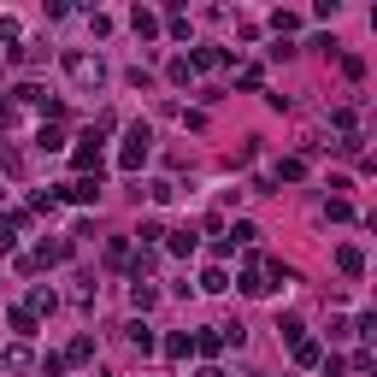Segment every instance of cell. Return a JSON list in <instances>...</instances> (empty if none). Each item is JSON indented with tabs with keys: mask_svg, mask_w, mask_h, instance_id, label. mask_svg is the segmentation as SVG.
<instances>
[{
	"mask_svg": "<svg viewBox=\"0 0 377 377\" xmlns=\"http://www.w3.org/2000/svg\"><path fill=\"white\" fill-rule=\"evenodd\" d=\"M147 154H154V130H147V124H130V136H124V154H118V166H124V171H136Z\"/></svg>",
	"mask_w": 377,
	"mask_h": 377,
	"instance_id": "cell-1",
	"label": "cell"
},
{
	"mask_svg": "<svg viewBox=\"0 0 377 377\" xmlns=\"http://www.w3.org/2000/svg\"><path fill=\"white\" fill-rule=\"evenodd\" d=\"M65 71H71V83H83V89H94V83H101V59H94V54H65Z\"/></svg>",
	"mask_w": 377,
	"mask_h": 377,
	"instance_id": "cell-2",
	"label": "cell"
},
{
	"mask_svg": "<svg viewBox=\"0 0 377 377\" xmlns=\"http://www.w3.org/2000/svg\"><path fill=\"white\" fill-rule=\"evenodd\" d=\"M94 194H101V177H77V183H65V201H71V206H89Z\"/></svg>",
	"mask_w": 377,
	"mask_h": 377,
	"instance_id": "cell-3",
	"label": "cell"
},
{
	"mask_svg": "<svg viewBox=\"0 0 377 377\" xmlns=\"http://www.w3.org/2000/svg\"><path fill=\"white\" fill-rule=\"evenodd\" d=\"M224 59H230L224 47H194V54H189V71H218Z\"/></svg>",
	"mask_w": 377,
	"mask_h": 377,
	"instance_id": "cell-4",
	"label": "cell"
},
{
	"mask_svg": "<svg viewBox=\"0 0 377 377\" xmlns=\"http://www.w3.org/2000/svg\"><path fill=\"white\" fill-rule=\"evenodd\" d=\"M336 266H342V277H359L366 271V254L359 248H336Z\"/></svg>",
	"mask_w": 377,
	"mask_h": 377,
	"instance_id": "cell-5",
	"label": "cell"
},
{
	"mask_svg": "<svg viewBox=\"0 0 377 377\" xmlns=\"http://www.w3.org/2000/svg\"><path fill=\"white\" fill-rule=\"evenodd\" d=\"M18 224H24V212H6V218H0V254H12V242H18Z\"/></svg>",
	"mask_w": 377,
	"mask_h": 377,
	"instance_id": "cell-6",
	"label": "cell"
},
{
	"mask_svg": "<svg viewBox=\"0 0 377 377\" xmlns=\"http://www.w3.org/2000/svg\"><path fill=\"white\" fill-rule=\"evenodd\" d=\"M47 59V47L42 42H24V47H12V65H42Z\"/></svg>",
	"mask_w": 377,
	"mask_h": 377,
	"instance_id": "cell-7",
	"label": "cell"
},
{
	"mask_svg": "<svg viewBox=\"0 0 377 377\" xmlns=\"http://www.w3.org/2000/svg\"><path fill=\"white\" fill-rule=\"evenodd\" d=\"M0 366H6V371H30L36 359H30V348H6V354H0Z\"/></svg>",
	"mask_w": 377,
	"mask_h": 377,
	"instance_id": "cell-8",
	"label": "cell"
},
{
	"mask_svg": "<svg viewBox=\"0 0 377 377\" xmlns=\"http://www.w3.org/2000/svg\"><path fill=\"white\" fill-rule=\"evenodd\" d=\"M42 147H47V154H59V147H65V130L59 124H42V136H36Z\"/></svg>",
	"mask_w": 377,
	"mask_h": 377,
	"instance_id": "cell-9",
	"label": "cell"
},
{
	"mask_svg": "<svg viewBox=\"0 0 377 377\" xmlns=\"http://www.w3.org/2000/svg\"><path fill=\"white\" fill-rule=\"evenodd\" d=\"M171 254H194V224H183V230H171Z\"/></svg>",
	"mask_w": 377,
	"mask_h": 377,
	"instance_id": "cell-10",
	"label": "cell"
},
{
	"mask_svg": "<svg viewBox=\"0 0 377 377\" xmlns=\"http://www.w3.org/2000/svg\"><path fill=\"white\" fill-rule=\"evenodd\" d=\"M189 348H194V336H189V330H177V336H166V354H171V359H183Z\"/></svg>",
	"mask_w": 377,
	"mask_h": 377,
	"instance_id": "cell-11",
	"label": "cell"
},
{
	"mask_svg": "<svg viewBox=\"0 0 377 377\" xmlns=\"http://www.w3.org/2000/svg\"><path fill=\"white\" fill-rule=\"evenodd\" d=\"M12 330H18V336H36V313H24V307H12Z\"/></svg>",
	"mask_w": 377,
	"mask_h": 377,
	"instance_id": "cell-12",
	"label": "cell"
},
{
	"mask_svg": "<svg viewBox=\"0 0 377 377\" xmlns=\"http://www.w3.org/2000/svg\"><path fill=\"white\" fill-rule=\"evenodd\" d=\"M319 354H324V348H319V342H307V336H301V342H295V359H301V366H319Z\"/></svg>",
	"mask_w": 377,
	"mask_h": 377,
	"instance_id": "cell-13",
	"label": "cell"
},
{
	"mask_svg": "<svg viewBox=\"0 0 377 377\" xmlns=\"http://www.w3.org/2000/svg\"><path fill=\"white\" fill-rule=\"evenodd\" d=\"M89 354H94V336H77L71 354H65V366H77V359H89Z\"/></svg>",
	"mask_w": 377,
	"mask_h": 377,
	"instance_id": "cell-14",
	"label": "cell"
},
{
	"mask_svg": "<svg viewBox=\"0 0 377 377\" xmlns=\"http://www.w3.org/2000/svg\"><path fill=\"white\" fill-rule=\"evenodd\" d=\"M24 313H54V295H47V289H30V307H24Z\"/></svg>",
	"mask_w": 377,
	"mask_h": 377,
	"instance_id": "cell-15",
	"label": "cell"
},
{
	"mask_svg": "<svg viewBox=\"0 0 377 377\" xmlns=\"http://www.w3.org/2000/svg\"><path fill=\"white\" fill-rule=\"evenodd\" d=\"M106 266H130V242H106Z\"/></svg>",
	"mask_w": 377,
	"mask_h": 377,
	"instance_id": "cell-16",
	"label": "cell"
},
{
	"mask_svg": "<svg viewBox=\"0 0 377 377\" xmlns=\"http://www.w3.org/2000/svg\"><path fill=\"white\" fill-rule=\"evenodd\" d=\"M201 289H206V295H218V289H230V277H224V271H218V266H212V271H206V277H201Z\"/></svg>",
	"mask_w": 377,
	"mask_h": 377,
	"instance_id": "cell-17",
	"label": "cell"
},
{
	"mask_svg": "<svg viewBox=\"0 0 377 377\" xmlns=\"http://www.w3.org/2000/svg\"><path fill=\"white\" fill-rule=\"evenodd\" d=\"M277 330H283L289 342H301V330H307V324H301V319H295V313H283V319H277Z\"/></svg>",
	"mask_w": 377,
	"mask_h": 377,
	"instance_id": "cell-18",
	"label": "cell"
},
{
	"mask_svg": "<svg viewBox=\"0 0 377 377\" xmlns=\"http://www.w3.org/2000/svg\"><path fill=\"white\" fill-rule=\"evenodd\" d=\"M130 348H142V354L154 348V336H147V324H130Z\"/></svg>",
	"mask_w": 377,
	"mask_h": 377,
	"instance_id": "cell-19",
	"label": "cell"
},
{
	"mask_svg": "<svg viewBox=\"0 0 377 377\" xmlns=\"http://www.w3.org/2000/svg\"><path fill=\"white\" fill-rule=\"evenodd\" d=\"M147 194H154V201H159V206H166V201H171V194H177V183H166V177H159V183H147Z\"/></svg>",
	"mask_w": 377,
	"mask_h": 377,
	"instance_id": "cell-20",
	"label": "cell"
},
{
	"mask_svg": "<svg viewBox=\"0 0 377 377\" xmlns=\"http://www.w3.org/2000/svg\"><path fill=\"white\" fill-rule=\"evenodd\" d=\"M130 301H136V307H142V313H147V307H154V301H159V295H154V289H147V283H136V289H130Z\"/></svg>",
	"mask_w": 377,
	"mask_h": 377,
	"instance_id": "cell-21",
	"label": "cell"
},
{
	"mask_svg": "<svg viewBox=\"0 0 377 377\" xmlns=\"http://www.w3.org/2000/svg\"><path fill=\"white\" fill-rule=\"evenodd\" d=\"M154 30H159V18H154V12H142V6H136V36H154Z\"/></svg>",
	"mask_w": 377,
	"mask_h": 377,
	"instance_id": "cell-22",
	"label": "cell"
},
{
	"mask_svg": "<svg viewBox=\"0 0 377 377\" xmlns=\"http://www.w3.org/2000/svg\"><path fill=\"white\" fill-rule=\"evenodd\" d=\"M12 118H18V101H0V130H6Z\"/></svg>",
	"mask_w": 377,
	"mask_h": 377,
	"instance_id": "cell-23",
	"label": "cell"
},
{
	"mask_svg": "<svg viewBox=\"0 0 377 377\" xmlns=\"http://www.w3.org/2000/svg\"><path fill=\"white\" fill-rule=\"evenodd\" d=\"M201 377H224V371H201Z\"/></svg>",
	"mask_w": 377,
	"mask_h": 377,
	"instance_id": "cell-24",
	"label": "cell"
}]
</instances>
